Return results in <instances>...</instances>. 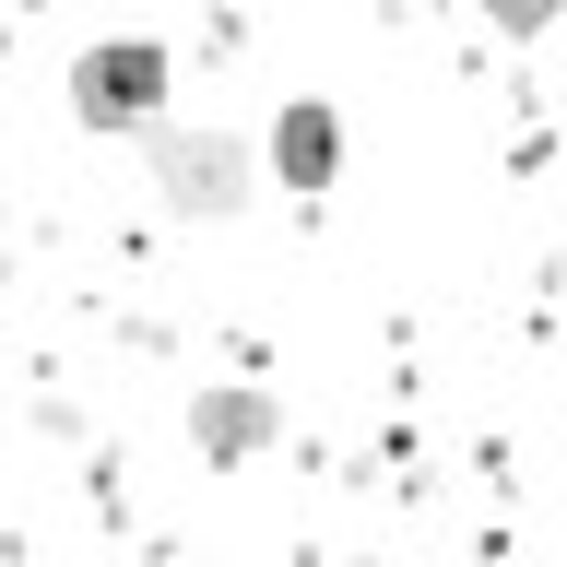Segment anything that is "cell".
<instances>
[{"mask_svg":"<svg viewBox=\"0 0 567 567\" xmlns=\"http://www.w3.org/2000/svg\"><path fill=\"white\" fill-rule=\"evenodd\" d=\"M556 12H567V0H485V24L508 35V48H532V35L556 24Z\"/></svg>","mask_w":567,"mask_h":567,"instance_id":"5b68a950","label":"cell"},{"mask_svg":"<svg viewBox=\"0 0 567 567\" xmlns=\"http://www.w3.org/2000/svg\"><path fill=\"white\" fill-rule=\"evenodd\" d=\"M131 154H142V189H154L166 225H237L260 202V142L225 131V118H177L166 106V118L131 131Z\"/></svg>","mask_w":567,"mask_h":567,"instance_id":"6da1fadb","label":"cell"},{"mask_svg":"<svg viewBox=\"0 0 567 567\" xmlns=\"http://www.w3.org/2000/svg\"><path fill=\"white\" fill-rule=\"evenodd\" d=\"M260 166H272L296 202H331V189H343V106L331 95H284L272 131H260Z\"/></svg>","mask_w":567,"mask_h":567,"instance_id":"277c9868","label":"cell"},{"mask_svg":"<svg viewBox=\"0 0 567 567\" xmlns=\"http://www.w3.org/2000/svg\"><path fill=\"white\" fill-rule=\"evenodd\" d=\"M12 12H60V0H12Z\"/></svg>","mask_w":567,"mask_h":567,"instance_id":"8992f818","label":"cell"},{"mask_svg":"<svg viewBox=\"0 0 567 567\" xmlns=\"http://www.w3.org/2000/svg\"><path fill=\"white\" fill-rule=\"evenodd\" d=\"M177 106V60H166V35H95L83 60H71V118L106 142H131L142 118H166Z\"/></svg>","mask_w":567,"mask_h":567,"instance_id":"7a4b0ae2","label":"cell"},{"mask_svg":"<svg viewBox=\"0 0 567 567\" xmlns=\"http://www.w3.org/2000/svg\"><path fill=\"white\" fill-rule=\"evenodd\" d=\"M189 450H202L213 473L284 450V390H260V379H202V390H189Z\"/></svg>","mask_w":567,"mask_h":567,"instance_id":"3957f363","label":"cell"}]
</instances>
